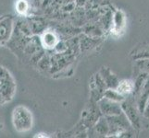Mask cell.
<instances>
[{
    "label": "cell",
    "instance_id": "cell-1",
    "mask_svg": "<svg viewBox=\"0 0 149 138\" xmlns=\"http://www.w3.org/2000/svg\"><path fill=\"white\" fill-rule=\"evenodd\" d=\"M12 122L15 129L19 132H27L32 129L33 115L26 107L19 106L14 110Z\"/></svg>",
    "mask_w": 149,
    "mask_h": 138
},
{
    "label": "cell",
    "instance_id": "cell-2",
    "mask_svg": "<svg viewBox=\"0 0 149 138\" xmlns=\"http://www.w3.org/2000/svg\"><path fill=\"white\" fill-rule=\"evenodd\" d=\"M100 107L102 111H104V113L117 114V115H119L120 113V106H118V104H116L114 101L109 99H106L103 101H101Z\"/></svg>",
    "mask_w": 149,
    "mask_h": 138
},
{
    "label": "cell",
    "instance_id": "cell-3",
    "mask_svg": "<svg viewBox=\"0 0 149 138\" xmlns=\"http://www.w3.org/2000/svg\"><path fill=\"white\" fill-rule=\"evenodd\" d=\"M133 89H134V85H133L129 80L121 81V82H120L119 84H118V87H117V90L119 91L121 95L130 93V92L132 91Z\"/></svg>",
    "mask_w": 149,
    "mask_h": 138
},
{
    "label": "cell",
    "instance_id": "cell-4",
    "mask_svg": "<svg viewBox=\"0 0 149 138\" xmlns=\"http://www.w3.org/2000/svg\"><path fill=\"white\" fill-rule=\"evenodd\" d=\"M44 39H45V45L47 46V47H51V46L55 45L54 41H56V38H55V36L53 34H51V33L45 34Z\"/></svg>",
    "mask_w": 149,
    "mask_h": 138
},
{
    "label": "cell",
    "instance_id": "cell-5",
    "mask_svg": "<svg viewBox=\"0 0 149 138\" xmlns=\"http://www.w3.org/2000/svg\"><path fill=\"white\" fill-rule=\"evenodd\" d=\"M27 8H28V6H27V3L24 1V0H20L17 3V10L22 14H24L25 12L27 11Z\"/></svg>",
    "mask_w": 149,
    "mask_h": 138
}]
</instances>
